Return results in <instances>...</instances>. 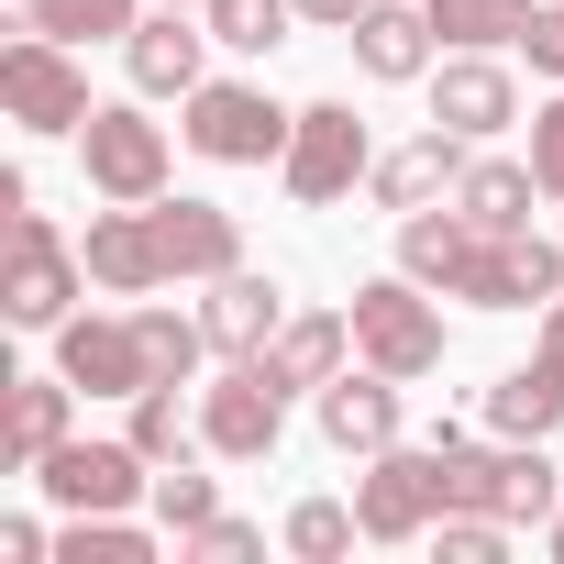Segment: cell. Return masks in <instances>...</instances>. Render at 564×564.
<instances>
[{
  "instance_id": "1",
  "label": "cell",
  "mask_w": 564,
  "mask_h": 564,
  "mask_svg": "<svg viewBox=\"0 0 564 564\" xmlns=\"http://www.w3.org/2000/svg\"><path fill=\"white\" fill-rule=\"evenodd\" d=\"M0 111H12L23 133H89V67H78V45H56L45 23H23L12 45H0Z\"/></svg>"
},
{
  "instance_id": "2",
  "label": "cell",
  "mask_w": 564,
  "mask_h": 564,
  "mask_svg": "<svg viewBox=\"0 0 564 564\" xmlns=\"http://www.w3.org/2000/svg\"><path fill=\"white\" fill-rule=\"evenodd\" d=\"M177 111H188V122H177L188 155H210V166H276L289 133H300V111H276L254 78H199Z\"/></svg>"
},
{
  "instance_id": "3",
  "label": "cell",
  "mask_w": 564,
  "mask_h": 564,
  "mask_svg": "<svg viewBox=\"0 0 564 564\" xmlns=\"http://www.w3.org/2000/svg\"><path fill=\"white\" fill-rule=\"evenodd\" d=\"M355 177H377L366 111H355V100H311L300 133H289V155H276V188H289L300 210H333V199H355Z\"/></svg>"
},
{
  "instance_id": "4",
  "label": "cell",
  "mask_w": 564,
  "mask_h": 564,
  "mask_svg": "<svg viewBox=\"0 0 564 564\" xmlns=\"http://www.w3.org/2000/svg\"><path fill=\"white\" fill-rule=\"evenodd\" d=\"M355 355H366V366H388L399 388L443 366V311H432V289H421L410 265H399V276H366V289H355Z\"/></svg>"
},
{
  "instance_id": "5",
  "label": "cell",
  "mask_w": 564,
  "mask_h": 564,
  "mask_svg": "<svg viewBox=\"0 0 564 564\" xmlns=\"http://www.w3.org/2000/svg\"><path fill=\"white\" fill-rule=\"evenodd\" d=\"M0 232H12V265H0V322H12V333H56V322L78 311V265H89V254H67V232H56L45 210H12Z\"/></svg>"
},
{
  "instance_id": "6",
  "label": "cell",
  "mask_w": 564,
  "mask_h": 564,
  "mask_svg": "<svg viewBox=\"0 0 564 564\" xmlns=\"http://www.w3.org/2000/svg\"><path fill=\"white\" fill-rule=\"evenodd\" d=\"M454 300L465 311H553L564 300V243H542L531 221L520 232H476L465 265H454Z\"/></svg>"
},
{
  "instance_id": "7",
  "label": "cell",
  "mask_w": 564,
  "mask_h": 564,
  "mask_svg": "<svg viewBox=\"0 0 564 564\" xmlns=\"http://www.w3.org/2000/svg\"><path fill=\"white\" fill-rule=\"evenodd\" d=\"M276 432H289V388H276L254 355H232V366L199 388V454H221V465H265Z\"/></svg>"
},
{
  "instance_id": "8",
  "label": "cell",
  "mask_w": 564,
  "mask_h": 564,
  "mask_svg": "<svg viewBox=\"0 0 564 564\" xmlns=\"http://www.w3.org/2000/svg\"><path fill=\"white\" fill-rule=\"evenodd\" d=\"M355 520H366V542H421V531L443 520V443H388V454H366Z\"/></svg>"
},
{
  "instance_id": "9",
  "label": "cell",
  "mask_w": 564,
  "mask_h": 564,
  "mask_svg": "<svg viewBox=\"0 0 564 564\" xmlns=\"http://www.w3.org/2000/svg\"><path fill=\"white\" fill-rule=\"evenodd\" d=\"M78 166L100 199H166V122H144L133 100H100L78 133Z\"/></svg>"
},
{
  "instance_id": "10",
  "label": "cell",
  "mask_w": 564,
  "mask_h": 564,
  "mask_svg": "<svg viewBox=\"0 0 564 564\" xmlns=\"http://www.w3.org/2000/svg\"><path fill=\"white\" fill-rule=\"evenodd\" d=\"M56 377H67L78 399H144V388H155V366H144V333H133V311H122V322H100V311H67V322H56Z\"/></svg>"
},
{
  "instance_id": "11",
  "label": "cell",
  "mask_w": 564,
  "mask_h": 564,
  "mask_svg": "<svg viewBox=\"0 0 564 564\" xmlns=\"http://www.w3.org/2000/svg\"><path fill=\"white\" fill-rule=\"evenodd\" d=\"M34 487L56 498V509H133V498H155V465H144V443L122 432V443H56L45 465H34Z\"/></svg>"
},
{
  "instance_id": "12",
  "label": "cell",
  "mask_w": 564,
  "mask_h": 564,
  "mask_svg": "<svg viewBox=\"0 0 564 564\" xmlns=\"http://www.w3.org/2000/svg\"><path fill=\"white\" fill-rule=\"evenodd\" d=\"M122 67H133L144 100H188V89L210 78V23H188V12H166V0H155V12L122 34Z\"/></svg>"
},
{
  "instance_id": "13",
  "label": "cell",
  "mask_w": 564,
  "mask_h": 564,
  "mask_svg": "<svg viewBox=\"0 0 564 564\" xmlns=\"http://www.w3.org/2000/svg\"><path fill=\"white\" fill-rule=\"evenodd\" d=\"M89 276H100V289L111 300H155L166 289V254H155V210L144 199H111V210H89Z\"/></svg>"
},
{
  "instance_id": "14",
  "label": "cell",
  "mask_w": 564,
  "mask_h": 564,
  "mask_svg": "<svg viewBox=\"0 0 564 564\" xmlns=\"http://www.w3.org/2000/svg\"><path fill=\"white\" fill-rule=\"evenodd\" d=\"M155 210V254H166V276H232L243 265V221L221 210V199H144Z\"/></svg>"
},
{
  "instance_id": "15",
  "label": "cell",
  "mask_w": 564,
  "mask_h": 564,
  "mask_svg": "<svg viewBox=\"0 0 564 564\" xmlns=\"http://www.w3.org/2000/svg\"><path fill=\"white\" fill-rule=\"evenodd\" d=\"M432 122H454L465 144H487V133L520 122V78H509L498 56H465V45H454V56L432 67Z\"/></svg>"
},
{
  "instance_id": "16",
  "label": "cell",
  "mask_w": 564,
  "mask_h": 564,
  "mask_svg": "<svg viewBox=\"0 0 564 564\" xmlns=\"http://www.w3.org/2000/svg\"><path fill=\"white\" fill-rule=\"evenodd\" d=\"M465 155H476V144H465L454 122H432V133H410V144H388L366 188H377V210H399V221H410V210H432V199H454V177H465Z\"/></svg>"
},
{
  "instance_id": "17",
  "label": "cell",
  "mask_w": 564,
  "mask_h": 564,
  "mask_svg": "<svg viewBox=\"0 0 564 564\" xmlns=\"http://www.w3.org/2000/svg\"><path fill=\"white\" fill-rule=\"evenodd\" d=\"M311 410H322V443L333 454H388L399 443V377L388 366H366V377L344 366L333 388H311Z\"/></svg>"
},
{
  "instance_id": "18",
  "label": "cell",
  "mask_w": 564,
  "mask_h": 564,
  "mask_svg": "<svg viewBox=\"0 0 564 564\" xmlns=\"http://www.w3.org/2000/svg\"><path fill=\"white\" fill-rule=\"evenodd\" d=\"M355 67L377 78V89H410V78H432V12H410V0H366V12H355Z\"/></svg>"
},
{
  "instance_id": "19",
  "label": "cell",
  "mask_w": 564,
  "mask_h": 564,
  "mask_svg": "<svg viewBox=\"0 0 564 564\" xmlns=\"http://www.w3.org/2000/svg\"><path fill=\"white\" fill-rule=\"evenodd\" d=\"M199 322H210V355H265L276 333H289V289L254 276V265H232V276H210Z\"/></svg>"
},
{
  "instance_id": "20",
  "label": "cell",
  "mask_w": 564,
  "mask_h": 564,
  "mask_svg": "<svg viewBox=\"0 0 564 564\" xmlns=\"http://www.w3.org/2000/svg\"><path fill=\"white\" fill-rule=\"evenodd\" d=\"M344 355H355V311H289V333H276L254 366L300 399V388H333V377H344Z\"/></svg>"
},
{
  "instance_id": "21",
  "label": "cell",
  "mask_w": 564,
  "mask_h": 564,
  "mask_svg": "<svg viewBox=\"0 0 564 564\" xmlns=\"http://www.w3.org/2000/svg\"><path fill=\"white\" fill-rule=\"evenodd\" d=\"M67 410H78V388H67V377H12V410H0V465L34 476V465L67 443Z\"/></svg>"
},
{
  "instance_id": "22",
  "label": "cell",
  "mask_w": 564,
  "mask_h": 564,
  "mask_svg": "<svg viewBox=\"0 0 564 564\" xmlns=\"http://www.w3.org/2000/svg\"><path fill=\"white\" fill-rule=\"evenodd\" d=\"M531 199H542L531 155H465V177H454V210H465L476 232H520V221H531Z\"/></svg>"
},
{
  "instance_id": "23",
  "label": "cell",
  "mask_w": 564,
  "mask_h": 564,
  "mask_svg": "<svg viewBox=\"0 0 564 564\" xmlns=\"http://www.w3.org/2000/svg\"><path fill=\"white\" fill-rule=\"evenodd\" d=\"M487 432H509V443H542V432H564V377L531 355V366H509L498 388H487Z\"/></svg>"
},
{
  "instance_id": "24",
  "label": "cell",
  "mask_w": 564,
  "mask_h": 564,
  "mask_svg": "<svg viewBox=\"0 0 564 564\" xmlns=\"http://www.w3.org/2000/svg\"><path fill=\"white\" fill-rule=\"evenodd\" d=\"M465 243H476V221H465V210H410V221H399V265L421 276L432 300H454V265H465Z\"/></svg>"
},
{
  "instance_id": "25",
  "label": "cell",
  "mask_w": 564,
  "mask_h": 564,
  "mask_svg": "<svg viewBox=\"0 0 564 564\" xmlns=\"http://www.w3.org/2000/svg\"><path fill=\"white\" fill-rule=\"evenodd\" d=\"M421 12H432V34H443V45L498 56V45H520V23L542 12V0H421Z\"/></svg>"
},
{
  "instance_id": "26",
  "label": "cell",
  "mask_w": 564,
  "mask_h": 564,
  "mask_svg": "<svg viewBox=\"0 0 564 564\" xmlns=\"http://www.w3.org/2000/svg\"><path fill=\"white\" fill-rule=\"evenodd\" d=\"M133 333H144V366H155V388H188L199 377V355H210V322L199 311H133Z\"/></svg>"
},
{
  "instance_id": "27",
  "label": "cell",
  "mask_w": 564,
  "mask_h": 564,
  "mask_svg": "<svg viewBox=\"0 0 564 564\" xmlns=\"http://www.w3.org/2000/svg\"><path fill=\"white\" fill-rule=\"evenodd\" d=\"M199 23H210V45H232V56H276L289 23H300V0H199Z\"/></svg>"
},
{
  "instance_id": "28",
  "label": "cell",
  "mask_w": 564,
  "mask_h": 564,
  "mask_svg": "<svg viewBox=\"0 0 564 564\" xmlns=\"http://www.w3.org/2000/svg\"><path fill=\"white\" fill-rule=\"evenodd\" d=\"M355 542H366L355 498H300V509H289V553H300V564H344Z\"/></svg>"
},
{
  "instance_id": "29",
  "label": "cell",
  "mask_w": 564,
  "mask_h": 564,
  "mask_svg": "<svg viewBox=\"0 0 564 564\" xmlns=\"http://www.w3.org/2000/svg\"><path fill=\"white\" fill-rule=\"evenodd\" d=\"M34 23H45L56 45H122V34L144 23V0H34Z\"/></svg>"
},
{
  "instance_id": "30",
  "label": "cell",
  "mask_w": 564,
  "mask_h": 564,
  "mask_svg": "<svg viewBox=\"0 0 564 564\" xmlns=\"http://www.w3.org/2000/svg\"><path fill=\"white\" fill-rule=\"evenodd\" d=\"M133 443H144V465H177V454H199V421L177 410V388H144L133 399V421H122Z\"/></svg>"
},
{
  "instance_id": "31",
  "label": "cell",
  "mask_w": 564,
  "mask_h": 564,
  "mask_svg": "<svg viewBox=\"0 0 564 564\" xmlns=\"http://www.w3.org/2000/svg\"><path fill=\"white\" fill-rule=\"evenodd\" d=\"M210 509H221V476H199L188 454H177V465H155V520H166V531H199Z\"/></svg>"
},
{
  "instance_id": "32",
  "label": "cell",
  "mask_w": 564,
  "mask_h": 564,
  "mask_svg": "<svg viewBox=\"0 0 564 564\" xmlns=\"http://www.w3.org/2000/svg\"><path fill=\"white\" fill-rule=\"evenodd\" d=\"M432 553H443V564H498V553H509V520H487V509H443V520H432Z\"/></svg>"
},
{
  "instance_id": "33",
  "label": "cell",
  "mask_w": 564,
  "mask_h": 564,
  "mask_svg": "<svg viewBox=\"0 0 564 564\" xmlns=\"http://www.w3.org/2000/svg\"><path fill=\"white\" fill-rule=\"evenodd\" d=\"M177 553H199V564H243V553H265V531L232 520V509H210L199 531H177Z\"/></svg>"
},
{
  "instance_id": "34",
  "label": "cell",
  "mask_w": 564,
  "mask_h": 564,
  "mask_svg": "<svg viewBox=\"0 0 564 564\" xmlns=\"http://www.w3.org/2000/svg\"><path fill=\"white\" fill-rule=\"evenodd\" d=\"M531 177H542V199H564V89L531 111Z\"/></svg>"
},
{
  "instance_id": "35",
  "label": "cell",
  "mask_w": 564,
  "mask_h": 564,
  "mask_svg": "<svg viewBox=\"0 0 564 564\" xmlns=\"http://www.w3.org/2000/svg\"><path fill=\"white\" fill-rule=\"evenodd\" d=\"M520 56H531V78H564V0H542L520 23Z\"/></svg>"
},
{
  "instance_id": "36",
  "label": "cell",
  "mask_w": 564,
  "mask_h": 564,
  "mask_svg": "<svg viewBox=\"0 0 564 564\" xmlns=\"http://www.w3.org/2000/svg\"><path fill=\"white\" fill-rule=\"evenodd\" d=\"M45 553H56L45 520H0V564H45Z\"/></svg>"
},
{
  "instance_id": "37",
  "label": "cell",
  "mask_w": 564,
  "mask_h": 564,
  "mask_svg": "<svg viewBox=\"0 0 564 564\" xmlns=\"http://www.w3.org/2000/svg\"><path fill=\"white\" fill-rule=\"evenodd\" d=\"M355 12L366 0H300V23H322V34H355Z\"/></svg>"
},
{
  "instance_id": "38",
  "label": "cell",
  "mask_w": 564,
  "mask_h": 564,
  "mask_svg": "<svg viewBox=\"0 0 564 564\" xmlns=\"http://www.w3.org/2000/svg\"><path fill=\"white\" fill-rule=\"evenodd\" d=\"M531 355H542V366H553V377H564V300H553V311H542V333H531Z\"/></svg>"
},
{
  "instance_id": "39",
  "label": "cell",
  "mask_w": 564,
  "mask_h": 564,
  "mask_svg": "<svg viewBox=\"0 0 564 564\" xmlns=\"http://www.w3.org/2000/svg\"><path fill=\"white\" fill-rule=\"evenodd\" d=\"M542 542H553V564H564V509H553V520H542Z\"/></svg>"
},
{
  "instance_id": "40",
  "label": "cell",
  "mask_w": 564,
  "mask_h": 564,
  "mask_svg": "<svg viewBox=\"0 0 564 564\" xmlns=\"http://www.w3.org/2000/svg\"><path fill=\"white\" fill-rule=\"evenodd\" d=\"M166 12H199V0H166Z\"/></svg>"
},
{
  "instance_id": "41",
  "label": "cell",
  "mask_w": 564,
  "mask_h": 564,
  "mask_svg": "<svg viewBox=\"0 0 564 564\" xmlns=\"http://www.w3.org/2000/svg\"><path fill=\"white\" fill-rule=\"evenodd\" d=\"M23 23H34V0H23Z\"/></svg>"
}]
</instances>
